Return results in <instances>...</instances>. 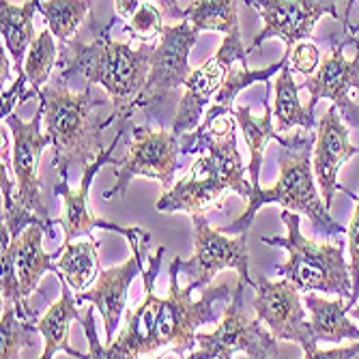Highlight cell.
Listing matches in <instances>:
<instances>
[{"instance_id":"cell-1","label":"cell","mask_w":359,"mask_h":359,"mask_svg":"<svg viewBox=\"0 0 359 359\" xmlns=\"http://www.w3.org/2000/svg\"><path fill=\"white\" fill-rule=\"evenodd\" d=\"M116 20L118 15H112L108 22L90 18V41L80 35L62 41L58 48L56 67L58 76L67 82L80 76L88 84L104 86L112 102V116L104 121V129L116 123V132L125 134V127L136 110V100L147 82L157 39L149 37L140 43V48H132V39L114 41L110 37V28Z\"/></svg>"},{"instance_id":"cell-2","label":"cell","mask_w":359,"mask_h":359,"mask_svg":"<svg viewBox=\"0 0 359 359\" xmlns=\"http://www.w3.org/2000/svg\"><path fill=\"white\" fill-rule=\"evenodd\" d=\"M84 86L82 93H72L67 80L62 76L54 78L39 90L41 114L46 123V134L54 147L52 166L58 179L67 181L72 166L88 168L93 161L104 153V121L95 110L108 104L93 88Z\"/></svg>"},{"instance_id":"cell-3","label":"cell","mask_w":359,"mask_h":359,"mask_svg":"<svg viewBox=\"0 0 359 359\" xmlns=\"http://www.w3.org/2000/svg\"><path fill=\"white\" fill-rule=\"evenodd\" d=\"M314 136L292 132L288 136V144L282 147L280 159V179L269 189L252 191L248 198V209L224 228V233H248L250 226L263 205H282L284 209L304 213L312 222V231L318 237H332L344 235L346 228L340 226L330 207L325 205L320 189L314 183V166H312V153H314Z\"/></svg>"},{"instance_id":"cell-4","label":"cell","mask_w":359,"mask_h":359,"mask_svg":"<svg viewBox=\"0 0 359 359\" xmlns=\"http://www.w3.org/2000/svg\"><path fill=\"white\" fill-rule=\"evenodd\" d=\"M226 189L237 191L243 198L252 196V181L245 179V166L237 151V129L213 138L207 153L194 161L181 181L164 191L155 209L164 213L187 211L191 215L219 201Z\"/></svg>"},{"instance_id":"cell-5","label":"cell","mask_w":359,"mask_h":359,"mask_svg":"<svg viewBox=\"0 0 359 359\" xmlns=\"http://www.w3.org/2000/svg\"><path fill=\"white\" fill-rule=\"evenodd\" d=\"M282 222L286 224V237H260L267 245L284 248L288 260L276 267L278 278H286L302 292H327L336 297H351L353 280L351 265H346L342 243H314L302 235V217L297 211L282 209Z\"/></svg>"},{"instance_id":"cell-6","label":"cell","mask_w":359,"mask_h":359,"mask_svg":"<svg viewBox=\"0 0 359 359\" xmlns=\"http://www.w3.org/2000/svg\"><path fill=\"white\" fill-rule=\"evenodd\" d=\"M179 271H181V258H175L170 263V284H168V297L161 299L159 316L155 323V351L172 344L177 357H187L185 353L194 351L196 344V330L201 325L217 320V312L213 306L217 302H231L235 288L228 286V282H219L217 286H207L203 290L201 299H191V292L198 290L191 280L185 288L179 286Z\"/></svg>"},{"instance_id":"cell-7","label":"cell","mask_w":359,"mask_h":359,"mask_svg":"<svg viewBox=\"0 0 359 359\" xmlns=\"http://www.w3.org/2000/svg\"><path fill=\"white\" fill-rule=\"evenodd\" d=\"M245 284L241 278L237 280L235 292L224 318L219 320L217 330L211 334L196 332V344L198 348L191 351V359H228L233 353L241 351L245 357L254 359H271V357H290L278 344V338L267 330V325L260 318H248L243 310V290Z\"/></svg>"},{"instance_id":"cell-8","label":"cell","mask_w":359,"mask_h":359,"mask_svg":"<svg viewBox=\"0 0 359 359\" xmlns=\"http://www.w3.org/2000/svg\"><path fill=\"white\" fill-rule=\"evenodd\" d=\"M43 235H48L43 224H30L3 252V304H13L22 318L35 323L37 316L28 308V297L37 290L46 271L58 273L56 260L62 254V248L52 254L43 252Z\"/></svg>"},{"instance_id":"cell-9","label":"cell","mask_w":359,"mask_h":359,"mask_svg":"<svg viewBox=\"0 0 359 359\" xmlns=\"http://www.w3.org/2000/svg\"><path fill=\"white\" fill-rule=\"evenodd\" d=\"M334 50L327 54L318 69L308 76V80L299 86L310 90L308 110L314 112L320 100H330L342 121L348 127L359 129V102H355L353 90L359 93V39L355 35H346L344 41L332 37Z\"/></svg>"},{"instance_id":"cell-10","label":"cell","mask_w":359,"mask_h":359,"mask_svg":"<svg viewBox=\"0 0 359 359\" xmlns=\"http://www.w3.org/2000/svg\"><path fill=\"white\" fill-rule=\"evenodd\" d=\"M194 222V256L181 260V271L205 290L222 269H235L248 286L254 284L250 278V256H248V233L228 237L224 231L209 226L203 211L191 213Z\"/></svg>"},{"instance_id":"cell-11","label":"cell","mask_w":359,"mask_h":359,"mask_svg":"<svg viewBox=\"0 0 359 359\" xmlns=\"http://www.w3.org/2000/svg\"><path fill=\"white\" fill-rule=\"evenodd\" d=\"M340 0H243V5L252 7L263 18V30L258 32L248 52L260 48V43L280 37L284 50L290 52L299 41L312 39L314 26L323 15H332L351 30L348 20L338 11Z\"/></svg>"},{"instance_id":"cell-12","label":"cell","mask_w":359,"mask_h":359,"mask_svg":"<svg viewBox=\"0 0 359 359\" xmlns=\"http://www.w3.org/2000/svg\"><path fill=\"white\" fill-rule=\"evenodd\" d=\"M198 32L201 30L194 28L187 20L159 28V41L151 58L147 82L136 100V110L140 108L149 112L164 102L175 88L185 86V80L191 74L187 58L198 39Z\"/></svg>"},{"instance_id":"cell-13","label":"cell","mask_w":359,"mask_h":359,"mask_svg":"<svg viewBox=\"0 0 359 359\" xmlns=\"http://www.w3.org/2000/svg\"><path fill=\"white\" fill-rule=\"evenodd\" d=\"M179 138L172 129L134 127V144L129 147L123 159H118L116 183L104 191V198L112 201L125 196L134 177H149L161 183L166 191L175 185Z\"/></svg>"},{"instance_id":"cell-14","label":"cell","mask_w":359,"mask_h":359,"mask_svg":"<svg viewBox=\"0 0 359 359\" xmlns=\"http://www.w3.org/2000/svg\"><path fill=\"white\" fill-rule=\"evenodd\" d=\"M252 288L256 290V299L252 308L258 318L267 325V330L286 342H297L304 348V357L314 359L318 353V342L308 330V318L304 304L299 299V288L290 280H269L263 273L256 276Z\"/></svg>"},{"instance_id":"cell-15","label":"cell","mask_w":359,"mask_h":359,"mask_svg":"<svg viewBox=\"0 0 359 359\" xmlns=\"http://www.w3.org/2000/svg\"><path fill=\"white\" fill-rule=\"evenodd\" d=\"M248 54L250 52L243 48L241 32L226 35L217 54L211 56L203 67L194 69L187 76L185 95L181 100L179 110H177V116L172 121V132L177 138H181L183 134H189L194 127L201 125V118L205 114L207 104L211 102V97H215V93L224 84V80H226L233 65L241 62L243 67H248V62H245Z\"/></svg>"},{"instance_id":"cell-16","label":"cell","mask_w":359,"mask_h":359,"mask_svg":"<svg viewBox=\"0 0 359 359\" xmlns=\"http://www.w3.org/2000/svg\"><path fill=\"white\" fill-rule=\"evenodd\" d=\"M125 239L132 245V256L112 269H102L100 280H97V284L88 292H76L78 304L88 302L104 316V330H106L108 342L114 340V332L118 330L121 316L127 310L129 286H132L136 276L144 271L142 258L151 243V235L142 231V228H132L129 235H125Z\"/></svg>"},{"instance_id":"cell-17","label":"cell","mask_w":359,"mask_h":359,"mask_svg":"<svg viewBox=\"0 0 359 359\" xmlns=\"http://www.w3.org/2000/svg\"><path fill=\"white\" fill-rule=\"evenodd\" d=\"M43 114L41 110L35 114V118L24 123L15 114H9L3 123L13 136V149H11V170L15 175V201L43 217L46 222H54L48 217V207L41 196V179H39V161L41 153L48 144H52L48 134L39 132V123Z\"/></svg>"},{"instance_id":"cell-18","label":"cell","mask_w":359,"mask_h":359,"mask_svg":"<svg viewBox=\"0 0 359 359\" xmlns=\"http://www.w3.org/2000/svg\"><path fill=\"white\" fill-rule=\"evenodd\" d=\"M166 248L161 245L155 256L149 260V269L142 271L144 282V299L136 310H125L127 314V327L110 342V346H102L97 353L100 357L108 359H134L149 353H155V323L159 316L161 299L155 295V280L161 269V258H164Z\"/></svg>"},{"instance_id":"cell-19","label":"cell","mask_w":359,"mask_h":359,"mask_svg":"<svg viewBox=\"0 0 359 359\" xmlns=\"http://www.w3.org/2000/svg\"><path fill=\"white\" fill-rule=\"evenodd\" d=\"M121 138H123V132H116V136L110 142V147H106L104 153L97 157L88 168L82 170V181H80L78 189H69V185H67V181H65V179H60L56 183L54 194H58L60 198H62V213L56 219V224H60L62 231H65L62 245L72 243V239H76L80 235H90L93 228H104V231H112V233H118L123 237L129 235V231H132V228H125V226H118L114 222L102 219V217H97V215H93L88 211V189H90V183H93L95 175L100 172L102 166H106V164L118 166V159L112 157V151L116 149Z\"/></svg>"},{"instance_id":"cell-20","label":"cell","mask_w":359,"mask_h":359,"mask_svg":"<svg viewBox=\"0 0 359 359\" xmlns=\"http://www.w3.org/2000/svg\"><path fill=\"white\" fill-rule=\"evenodd\" d=\"M359 153V147H353L348 140V127L344 125L338 108L332 104L325 114L318 121V129H316V140H314V175H316V183L320 189V196L327 207H332L334 196L338 189L346 191L353 201H357V196L338 183V170L344 164L346 159H351L353 155Z\"/></svg>"},{"instance_id":"cell-21","label":"cell","mask_w":359,"mask_h":359,"mask_svg":"<svg viewBox=\"0 0 359 359\" xmlns=\"http://www.w3.org/2000/svg\"><path fill=\"white\" fill-rule=\"evenodd\" d=\"M306 308L310 310L308 330L316 342H332L340 344L342 340H359V327L348 320L351 304L344 297L338 299H323L314 292H306L304 299Z\"/></svg>"},{"instance_id":"cell-22","label":"cell","mask_w":359,"mask_h":359,"mask_svg":"<svg viewBox=\"0 0 359 359\" xmlns=\"http://www.w3.org/2000/svg\"><path fill=\"white\" fill-rule=\"evenodd\" d=\"M56 276H58V280L62 284L60 286L62 288L60 299L54 302L50 306V310L37 320V330H39V334L43 336V342H46L41 357L50 359V357H54L56 351H65L72 357H86L84 353L69 346V327H72L74 320H78V323L82 320V314L78 312V306H76L78 302H76V295H72L69 282L62 278L60 271Z\"/></svg>"},{"instance_id":"cell-23","label":"cell","mask_w":359,"mask_h":359,"mask_svg":"<svg viewBox=\"0 0 359 359\" xmlns=\"http://www.w3.org/2000/svg\"><path fill=\"white\" fill-rule=\"evenodd\" d=\"M39 9V0H26L24 5H11L9 0H0V32L7 52L13 58L18 74H24V60L30 43L35 41L32 18Z\"/></svg>"},{"instance_id":"cell-24","label":"cell","mask_w":359,"mask_h":359,"mask_svg":"<svg viewBox=\"0 0 359 359\" xmlns=\"http://www.w3.org/2000/svg\"><path fill=\"white\" fill-rule=\"evenodd\" d=\"M263 110L265 114L256 118L252 114V110L248 106H237L233 110L237 123L241 125V132L245 136V142L250 147V175H252V191H258V175H260V166H263V153H265V144L269 140H278L280 147L288 144V138L280 136V132L273 125V110L269 108L267 97H263Z\"/></svg>"},{"instance_id":"cell-25","label":"cell","mask_w":359,"mask_h":359,"mask_svg":"<svg viewBox=\"0 0 359 359\" xmlns=\"http://www.w3.org/2000/svg\"><path fill=\"white\" fill-rule=\"evenodd\" d=\"M273 118L278 132H288L292 127H302L304 132H312L316 118L314 112L304 108L299 102V86L292 80L288 60L280 69L276 78V104H273Z\"/></svg>"},{"instance_id":"cell-26","label":"cell","mask_w":359,"mask_h":359,"mask_svg":"<svg viewBox=\"0 0 359 359\" xmlns=\"http://www.w3.org/2000/svg\"><path fill=\"white\" fill-rule=\"evenodd\" d=\"M97 239L90 237V241L80 243H67L60 245L62 254L58 256L56 265L62 278L69 282V286L76 292H82L100 271V252H97Z\"/></svg>"},{"instance_id":"cell-27","label":"cell","mask_w":359,"mask_h":359,"mask_svg":"<svg viewBox=\"0 0 359 359\" xmlns=\"http://www.w3.org/2000/svg\"><path fill=\"white\" fill-rule=\"evenodd\" d=\"M181 20H187L198 30L222 32L224 37L241 32L235 0H191L183 9Z\"/></svg>"},{"instance_id":"cell-28","label":"cell","mask_w":359,"mask_h":359,"mask_svg":"<svg viewBox=\"0 0 359 359\" xmlns=\"http://www.w3.org/2000/svg\"><path fill=\"white\" fill-rule=\"evenodd\" d=\"M90 7L93 0H39V11L60 43L76 37Z\"/></svg>"},{"instance_id":"cell-29","label":"cell","mask_w":359,"mask_h":359,"mask_svg":"<svg viewBox=\"0 0 359 359\" xmlns=\"http://www.w3.org/2000/svg\"><path fill=\"white\" fill-rule=\"evenodd\" d=\"M37 323L26 320L18 314V308L13 304H5L3 316H0V357L11 359L18 357L24 348H30L35 344Z\"/></svg>"},{"instance_id":"cell-30","label":"cell","mask_w":359,"mask_h":359,"mask_svg":"<svg viewBox=\"0 0 359 359\" xmlns=\"http://www.w3.org/2000/svg\"><path fill=\"white\" fill-rule=\"evenodd\" d=\"M56 65V41H54V32L50 28L41 30L35 37V41L30 43L24 60V74L28 76V82L32 84V90H41L50 74Z\"/></svg>"},{"instance_id":"cell-31","label":"cell","mask_w":359,"mask_h":359,"mask_svg":"<svg viewBox=\"0 0 359 359\" xmlns=\"http://www.w3.org/2000/svg\"><path fill=\"white\" fill-rule=\"evenodd\" d=\"M0 189H3V224L7 226V231L13 237H18L26 226L30 224H43L46 226V233L48 237L54 235V226H56V219L54 222H46L43 217H39L37 213H32L28 209H24L18 201H15V189H13V183L7 175V166L3 164L0 166Z\"/></svg>"},{"instance_id":"cell-32","label":"cell","mask_w":359,"mask_h":359,"mask_svg":"<svg viewBox=\"0 0 359 359\" xmlns=\"http://www.w3.org/2000/svg\"><path fill=\"white\" fill-rule=\"evenodd\" d=\"M161 13L155 5L144 3L132 18L127 22V32H129V39H136V37H147V35H159V28L164 26L161 24Z\"/></svg>"},{"instance_id":"cell-33","label":"cell","mask_w":359,"mask_h":359,"mask_svg":"<svg viewBox=\"0 0 359 359\" xmlns=\"http://www.w3.org/2000/svg\"><path fill=\"white\" fill-rule=\"evenodd\" d=\"M348 254H351V280H353V290L348 304L355 306L359 299V196L355 201V213L348 224Z\"/></svg>"},{"instance_id":"cell-34","label":"cell","mask_w":359,"mask_h":359,"mask_svg":"<svg viewBox=\"0 0 359 359\" xmlns=\"http://www.w3.org/2000/svg\"><path fill=\"white\" fill-rule=\"evenodd\" d=\"M320 52L318 48L312 43V41H299L295 48L290 50V56H288V65H290V69H295L299 74H304L306 78L312 76L316 69H318V65H320Z\"/></svg>"},{"instance_id":"cell-35","label":"cell","mask_w":359,"mask_h":359,"mask_svg":"<svg viewBox=\"0 0 359 359\" xmlns=\"http://www.w3.org/2000/svg\"><path fill=\"white\" fill-rule=\"evenodd\" d=\"M26 82H28V76L26 74H18V78H15V82L7 88V90H3V108H0V114H3V121L9 116V114H13V108L24 100V88H26Z\"/></svg>"},{"instance_id":"cell-36","label":"cell","mask_w":359,"mask_h":359,"mask_svg":"<svg viewBox=\"0 0 359 359\" xmlns=\"http://www.w3.org/2000/svg\"><path fill=\"white\" fill-rule=\"evenodd\" d=\"M142 5L144 0H114V11L118 18H132Z\"/></svg>"},{"instance_id":"cell-37","label":"cell","mask_w":359,"mask_h":359,"mask_svg":"<svg viewBox=\"0 0 359 359\" xmlns=\"http://www.w3.org/2000/svg\"><path fill=\"white\" fill-rule=\"evenodd\" d=\"M155 3L159 5L164 18H170V20L183 18V9L179 7V0H155Z\"/></svg>"},{"instance_id":"cell-38","label":"cell","mask_w":359,"mask_h":359,"mask_svg":"<svg viewBox=\"0 0 359 359\" xmlns=\"http://www.w3.org/2000/svg\"><path fill=\"white\" fill-rule=\"evenodd\" d=\"M0 76H3V82L9 78V58L5 56V48H3V69H0Z\"/></svg>"},{"instance_id":"cell-39","label":"cell","mask_w":359,"mask_h":359,"mask_svg":"<svg viewBox=\"0 0 359 359\" xmlns=\"http://www.w3.org/2000/svg\"><path fill=\"white\" fill-rule=\"evenodd\" d=\"M353 3H355V0H346V13H348V9L353 7ZM355 32H359V24H357V26H351V35H355Z\"/></svg>"},{"instance_id":"cell-40","label":"cell","mask_w":359,"mask_h":359,"mask_svg":"<svg viewBox=\"0 0 359 359\" xmlns=\"http://www.w3.org/2000/svg\"><path fill=\"white\" fill-rule=\"evenodd\" d=\"M351 314L359 320V299H357V306H353V308H351Z\"/></svg>"}]
</instances>
